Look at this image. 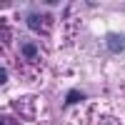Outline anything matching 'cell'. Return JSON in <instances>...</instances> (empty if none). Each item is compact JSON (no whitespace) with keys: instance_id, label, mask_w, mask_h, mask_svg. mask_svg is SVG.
Returning a JSON list of instances; mask_svg holds the SVG:
<instances>
[{"instance_id":"6da1fadb","label":"cell","mask_w":125,"mask_h":125,"mask_svg":"<svg viewBox=\"0 0 125 125\" xmlns=\"http://www.w3.org/2000/svg\"><path fill=\"white\" fill-rule=\"evenodd\" d=\"M108 48L113 50V53H123L125 50V35L123 33H108Z\"/></svg>"}]
</instances>
